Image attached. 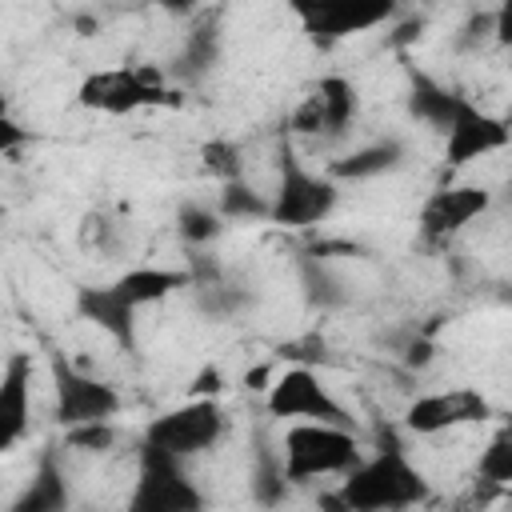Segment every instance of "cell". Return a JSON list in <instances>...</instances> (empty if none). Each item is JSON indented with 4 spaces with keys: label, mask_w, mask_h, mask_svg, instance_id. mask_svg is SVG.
Listing matches in <instances>:
<instances>
[{
    "label": "cell",
    "mask_w": 512,
    "mask_h": 512,
    "mask_svg": "<svg viewBox=\"0 0 512 512\" xmlns=\"http://www.w3.org/2000/svg\"><path fill=\"white\" fill-rule=\"evenodd\" d=\"M360 444L352 428L340 424H292L284 432V476L288 484L320 480V476H348L360 464Z\"/></svg>",
    "instance_id": "obj_2"
},
{
    "label": "cell",
    "mask_w": 512,
    "mask_h": 512,
    "mask_svg": "<svg viewBox=\"0 0 512 512\" xmlns=\"http://www.w3.org/2000/svg\"><path fill=\"white\" fill-rule=\"evenodd\" d=\"M476 476L484 484H512V424H504L500 432H492V440L484 444L480 460H476Z\"/></svg>",
    "instance_id": "obj_21"
},
{
    "label": "cell",
    "mask_w": 512,
    "mask_h": 512,
    "mask_svg": "<svg viewBox=\"0 0 512 512\" xmlns=\"http://www.w3.org/2000/svg\"><path fill=\"white\" fill-rule=\"evenodd\" d=\"M488 204H492V192L484 184H444L420 204L416 228L424 240L444 244V240L460 236L472 220H480L488 212Z\"/></svg>",
    "instance_id": "obj_11"
},
{
    "label": "cell",
    "mask_w": 512,
    "mask_h": 512,
    "mask_svg": "<svg viewBox=\"0 0 512 512\" xmlns=\"http://www.w3.org/2000/svg\"><path fill=\"white\" fill-rule=\"evenodd\" d=\"M220 224H224V216H220L216 208H204V204H184L180 216H176V228H180V236H184L188 244H208V240H216V236H220Z\"/></svg>",
    "instance_id": "obj_23"
},
{
    "label": "cell",
    "mask_w": 512,
    "mask_h": 512,
    "mask_svg": "<svg viewBox=\"0 0 512 512\" xmlns=\"http://www.w3.org/2000/svg\"><path fill=\"white\" fill-rule=\"evenodd\" d=\"M400 160H404V144L400 140H372V144L352 148L348 156L332 160L328 176L332 180H372V176H384V172L400 168Z\"/></svg>",
    "instance_id": "obj_18"
},
{
    "label": "cell",
    "mask_w": 512,
    "mask_h": 512,
    "mask_svg": "<svg viewBox=\"0 0 512 512\" xmlns=\"http://www.w3.org/2000/svg\"><path fill=\"white\" fill-rule=\"evenodd\" d=\"M280 356L284 360H292V368H312L316 360L324 364L328 360V352H324V340L312 332V336H304V340H292V344H280Z\"/></svg>",
    "instance_id": "obj_26"
},
{
    "label": "cell",
    "mask_w": 512,
    "mask_h": 512,
    "mask_svg": "<svg viewBox=\"0 0 512 512\" xmlns=\"http://www.w3.org/2000/svg\"><path fill=\"white\" fill-rule=\"evenodd\" d=\"M344 512H404L428 500V476L404 456V448L388 444L376 456L360 460L336 488Z\"/></svg>",
    "instance_id": "obj_1"
},
{
    "label": "cell",
    "mask_w": 512,
    "mask_h": 512,
    "mask_svg": "<svg viewBox=\"0 0 512 512\" xmlns=\"http://www.w3.org/2000/svg\"><path fill=\"white\" fill-rule=\"evenodd\" d=\"M76 312L88 324H96L100 332H108L120 348L136 344V308H128L112 284H80L76 288Z\"/></svg>",
    "instance_id": "obj_15"
},
{
    "label": "cell",
    "mask_w": 512,
    "mask_h": 512,
    "mask_svg": "<svg viewBox=\"0 0 512 512\" xmlns=\"http://www.w3.org/2000/svg\"><path fill=\"white\" fill-rule=\"evenodd\" d=\"M492 28H496V40H500L504 48H512V0H504V4L496 8Z\"/></svg>",
    "instance_id": "obj_27"
},
{
    "label": "cell",
    "mask_w": 512,
    "mask_h": 512,
    "mask_svg": "<svg viewBox=\"0 0 512 512\" xmlns=\"http://www.w3.org/2000/svg\"><path fill=\"white\" fill-rule=\"evenodd\" d=\"M124 512H204V492L188 476L184 460L140 444V468Z\"/></svg>",
    "instance_id": "obj_5"
},
{
    "label": "cell",
    "mask_w": 512,
    "mask_h": 512,
    "mask_svg": "<svg viewBox=\"0 0 512 512\" xmlns=\"http://www.w3.org/2000/svg\"><path fill=\"white\" fill-rule=\"evenodd\" d=\"M360 96L356 84L344 76H324L288 116V128L300 136H340L356 120Z\"/></svg>",
    "instance_id": "obj_12"
},
{
    "label": "cell",
    "mask_w": 512,
    "mask_h": 512,
    "mask_svg": "<svg viewBox=\"0 0 512 512\" xmlns=\"http://www.w3.org/2000/svg\"><path fill=\"white\" fill-rule=\"evenodd\" d=\"M68 508H72V492H68L60 464L52 456H40L32 480L20 488V496L12 500L8 512H68Z\"/></svg>",
    "instance_id": "obj_17"
},
{
    "label": "cell",
    "mask_w": 512,
    "mask_h": 512,
    "mask_svg": "<svg viewBox=\"0 0 512 512\" xmlns=\"http://www.w3.org/2000/svg\"><path fill=\"white\" fill-rule=\"evenodd\" d=\"M336 180L324 172H312L300 164V156L292 148L280 152V180L272 192V224L276 228H312L320 220L332 216L336 208Z\"/></svg>",
    "instance_id": "obj_4"
},
{
    "label": "cell",
    "mask_w": 512,
    "mask_h": 512,
    "mask_svg": "<svg viewBox=\"0 0 512 512\" xmlns=\"http://www.w3.org/2000/svg\"><path fill=\"white\" fill-rule=\"evenodd\" d=\"M508 144H512V128L500 116L476 108L468 96H460V104L452 112V124L444 128V164L448 168H468L472 160H484V156H492Z\"/></svg>",
    "instance_id": "obj_10"
},
{
    "label": "cell",
    "mask_w": 512,
    "mask_h": 512,
    "mask_svg": "<svg viewBox=\"0 0 512 512\" xmlns=\"http://www.w3.org/2000/svg\"><path fill=\"white\" fill-rule=\"evenodd\" d=\"M224 432H228L224 408L212 396H192V400H184V404L152 416L148 428H144V444L156 448V452H164V456L192 460V456L208 452Z\"/></svg>",
    "instance_id": "obj_3"
},
{
    "label": "cell",
    "mask_w": 512,
    "mask_h": 512,
    "mask_svg": "<svg viewBox=\"0 0 512 512\" xmlns=\"http://www.w3.org/2000/svg\"><path fill=\"white\" fill-rule=\"evenodd\" d=\"M52 388H56V424L64 432L84 424H112V416L120 412V392L108 380L80 372L68 360H52Z\"/></svg>",
    "instance_id": "obj_8"
},
{
    "label": "cell",
    "mask_w": 512,
    "mask_h": 512,
    "mask_svg": "<svg viewBox=\"0 0 512 512\" xmlns=\"http://www.w3.org/2000/svg\"><path fill=\"white\" fill-rule=\"evenodd\" d=\"M64 444L76 448V452H108L116 444V428L112 424H84V428H68L64 432Z\"/></svg>",
    "instance_id": "obj_24"
},
{
    "label": "cell",
    "mask_w": 512,
    "mask_h": 512,
    "mask_svg": "<svg viewBox=\"0 0 512 512\" xmlns=\"http://www.w3.org/2000/svg\"><path fill=\"white\" fill-rule=\"evenodd\" d=\"M164 80L156 68H104L80 80L76 104L88 112H108V116H132L140 108L164 104Z\"/></svg>",
    "instance_id": "obj_6"
},
{
    "label": "cell",
    "mask_w": 512,
    "mask_h": 512,
    "mask_svg": "<svg viewBox=\"0 0 512 512\" xmlns=\"http://www.w3.org/2000/svg\"><path fill=\"white\" fill-rule=\"evenodd\" d=\"M188 284H196L192 268H156V264L128 268V272H120V276L112 280V288L120 292V300H124L128 308H136V312L148 308V304L168 300L176 288H188Z\"/></svg>",
    "instance_id": "obj_16"
},
{
    "label": "cell",
    "mask_w": 512,
    "mask_h": 512,
    "mask_svg": "<svg viewBox=\"0 0 512 512\" xmlns=\"http://www.w3.org/2000/svg\"><path fill=\"white\" fill-rule=\"evenodd\" d=\"M492 416V400L480 388H440L424 392L404 408V428L412 436H440L468 424H484Z\"/></svg>",
    "instance_id": "obj_9"
},
{
    "label": "cell",
    "mask_w": 512,
    "mask_h": 512,
    "mask_svg": "<svg viewBox=\"0 0 512 512\" xmlns=\"http://www.w3.org/2000/svg\"><path fill=\"white\" fill-rule=\"evenodd\" d=\"M216 212L224 220H268L272 216V200H264L260 192H252L244 180H232V184H220Z\"/></svg>",
    "instance_id": "obj_20"
},
{
    "label": "cell",
    "mask_w": 512,
    "mask_h": 512,
    "mask_svg": "<svg viewBox=\"0 0 512 512\" xmlns=\"http://www.w3.org/2000/svg\"><path fill=\"white\" fill-rule=\"evenodd\" d=\"M200 168L220 180V184H232V180H244V152L232 144V140H208L200 148Z\"/></svg>",
    "instance_id": "obj_22"
},
{
    "label": "cell",
    "mask_w": 512,
    "mask_h": 512,
    "mask_svg": "<svg viewBox=\"0 0 512 512\" xmlns=\"http://www.w3.org/2000/svg\"><path fill=\"white\" fill-rule=\"evenodd\" d=\"M296 16L304 20V32L320 44H336L344 36H356V32H368L376 24H384L392 16L388 4H376V8H364V4H344V0H308V4H296Z\"/></svg>",
    "instance_id": "obj_13"
},
{
    "label": "cell",
    "mask_w": 512,
    "mask_h": 512,
    "mask_svg": "<svg viewBox=\"0 0 512 512\" xmlns=\"http://www.w3.org/2000/svg\"><path fill=\"white\" fill-rule=\"evenodd\" d=\"M456 104H460V92H448V88L432 84L428 76H416V80H412V92H408V108H412V116H416V120L432 124L440 136H444V128L452 124V112H456Z\"/></svg>",
    "instance_id": "obj_19"
},
{
    "label": "cell",
    "mask_w": 512,
    "mask_h": 512,
    "mask_svg": "<svg viewBox=\"0 0 512 512\" xmlns=\"http://www.w3.org/2000/svg\"><path fill=\"white\" fill-rule=\"evenodd\" d=\"M268 416L292 420V424H340L348 428L344 404L328 392V384L316 376V368H284L268 384Z\"/></svg>",
    "instance_id": "obj_7"
},
{
    "label": "cell",
    "mask_w": 512,
    "mask_h": 512,
    "mask_svg": "<svg viewBox=\"0 0 512 512\" xmlns=\"http://www.w3.org/2000/svg\"><path fill=\"white\" fill-rule=\"evenodd\" d=\"M32 424V356L12 352L0 372V448L12 452Z\"/></svg>",
    "instance_id": "obj_14"
},
{
    "label": "cell",
    "mask_w": 512,
    "mask_h": 512,
    "mask_svg": "<svg viewBox=\"0 0 512 512\" xmlns=\"http://www.w3.org/2000/svg\"><path fill=\"white\" fill-rule=\"evenodd\" d=\"M284 488H288V476H284V464H260L256 472H252V496L260 500V504H280V496H284Z\"/></svg>",
    "instance_id": "obj_25"
}]
</instances>
